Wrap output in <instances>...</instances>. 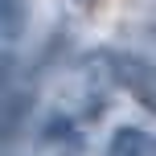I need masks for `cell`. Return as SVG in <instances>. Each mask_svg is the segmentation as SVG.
<instances>
[{
	"label": "cell",
	"instance_id": "3957f363",
	"mask_svg": "<svg viewBox=\"0 0 156 156\" xmlns=\"http://www.w3.org/2000/svg\"><path fill=\"white\" fill-rule=\"evenodd\" d=\"M29 103H33L29 94H8V99H4V107H0V140H12V136L21 132Z\"/></svg>",
	"mask_w": 156,
	"mask_h": 156
},
{
	"label": "cell",
	"instance_id": "6da1fadb",
	"mask_svg": "<svg viewBox=\"0 0 156 156\" xmlns=\"http://www.w3.org/2000/svg\"><path fill=\"white\" fill-rule=\"evenodd\" d=\"M103 70L111 82L127 86V94H136L140 107H152V66L136 54H103Z\"/></svg>",
	"mask_w": 156,
	"mask_h": 156
},
{
	"label": "cell",
	"instance_id": "277c9868",
	"mask_svg": "<svg viewBox=\"0 0 156 156\" xmlns=\"http://www.w3.org/2000/svg\"><path fill=\"white\" fill-rule=\"evenodd\" d=\"M41 140L54 144V148H78V127H74V119L54 115V119L45 123V132H41Z\"/></svg>",
	"mask_w": 156,
	"mask_h": 156
},
{
	"label": "cell",
	"instance_id": "7a4b0ae2",
	"mask_svg": "<svg viewBox=\"0 0 156 156\" xmlns=\"http://www.w3.org/2000/svg\"><path fill=\"white\" fill-rule=\"evenodd\" d=\"M152 132H144V127H115V136L107 140V156H152Z\"/></svg>",
	"mask_w": 156,
	"mask_h": 156
}]
</instances>
